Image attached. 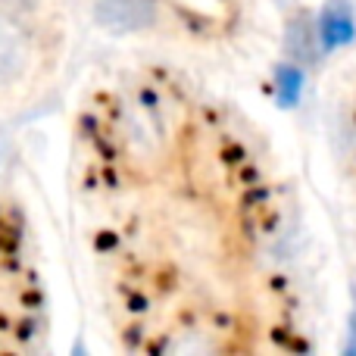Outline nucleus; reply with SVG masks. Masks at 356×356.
Returning a JSON list of instances; mask_svg holds the SVG:
<instances>
[{"instance_id": "nucleus-1", "label": "nucleus", "mask_w": 356, "mask_h": 356, "mask_svg": "<svg viewBox=\"0 0 356 356\" xmlns=\"http://www.w3.org/2000/svg\"><path fill=\"white\" fill-rule=\"evenodd\" d=\"M156 19V0H94V22L106 31H144Z\"/></svg>"}, {"instance_id": "nucleus-3", "label": "nucleus", "mask_w": 356, "mask_h": 356, "mask_svg": "<svg viewBox=\"0 0 356 356\" xmlns=\"http://www.w3.org/2000/svg\"><path fill=\"white\" fill-rule=\"evenodd\" d=\"M350 38V19L344 10H328L325 13V41L328 44H341Z\"/></svg>"}, {"instance_id": "nucleus-2", "label": "nucleus", "mask_w": 356, "mask_h": 356, "mask_svg": "<svg viewBox=\"0 0 356 356\" xmlns=\"http://www.w3.org/2000/svg\"><path fill=\"white\" fill-rule=\"evenodd\" d=\"M25 56H29V47H25L22 31L0 16V79L16 75L22 69Z\"/></svg>"}]
</instances>
